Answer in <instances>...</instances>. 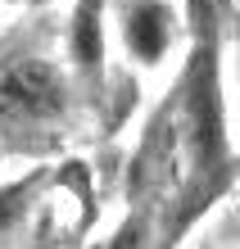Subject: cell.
Listing matches in <instances>:
<instances>
[{
    "label": "cell",
    "mask_w": 240,
    "mask_h": 249,
    "mask_svg": "<svg viewBox=\"0 0 240 249\" xmlns=\"http://www.w3.org/2000/svg\"><path fill=\"white\" fill-rule=\"evenodd\" d=\"M95 249H154L149 245V222L141 213H131V217H123V222H118V231L104 245H95Z\"/></svg>",
    "instance_id": "8992f818"
},
{
    "label": "cell",
    "mask_w": 240,
    "mask_h": 249,
    "mask_svg": "<svg viewBox=\"0 0 240 249\" xmlns=\"http://www.w3.org/2000/svg\"><path fill=\"white\" fill-rule=\"evenodd\" d=\"M68 113V82L50 59H9L0 68V127L41 131Z\"/></svg>",
    "instance_id": "7a4b0ae2"
},
{
    "label": "cell",
    "mask_w": 240,
    "mask_h": 249,
    "mask_svg": "<svg viewBox=\"0 0 240 249\" xmlns=\"http://www.w3.org/2000/svg\"><path fill=\"white\" fill-rule=\"evenodd\" d=\"M118 41L136 68H159L177 46V9L172 0H123L118 9Z\"/></svg>",
    "instance_id": "3957f363"
},
{
    "label": "cell",
    "mask_w": 240,
    "mask_h": 249,
    "mask_svg": "<svg viewBox=\"0 0 240 249\" xmlns=\"http://www.w3.org/2000/svg\"><path fill=\"white\" fill-rule=\"evenodd\" d=\"M68 59L77 72L95 77L104 68V0H77L68 14Z\"/></svg>",
    "instance_id": "277c9868"
},
{
    "label": "cell",
    "mask_w": 240,
    "mask_h": 249,
    "mask_svg": "<svg viewBox=\"0 0 240 249\" xmlns=\"http://www.w3.org/2000/svg\"><path fill=\"white\" fill-rule=\"evenodd\" d=\"M14 5H50V0H14Z\"/></svg>",
    "instance_id": "52a82bcc"
},
{
    "label": "cell",
    "mask_w": 240,
    "mask_h": 249,
    "mask_svg": "<svg viewBox=\"0 0 240 249\" xmlns=\"http://www.w3.org/2000/svg\"><path fill=\"white\" fill-rule=\"evenodd\" d=\"M32 190H37V181H32V177H18V181L0 186V236H5V231H14V227L23 222L27 204H32Z\"/></svg>",
    "instance_id": "5b68a950"
},
{
    "label": "cell",
    "mask_w": 240,
    "mask_h": 249,
    "mask_svg": "<svg viewBox=\"0 0 240 249\" xmlns=\"http://www.w3.org/2000/svg\"><path fill=\"white\" fill-rule=\"evenodd\" d=\"M182 141H186V181L177 195V209L163 227V249L177 245L190 222L213 204L236 177V159L227 141V113H222V82H218V41L208 32L195 41L186 72H182Z\"/></svg>",
    "instance_id": "6da1fadb"
}]
</instances>
